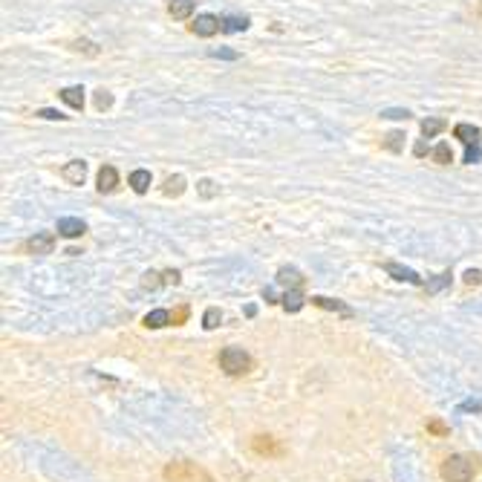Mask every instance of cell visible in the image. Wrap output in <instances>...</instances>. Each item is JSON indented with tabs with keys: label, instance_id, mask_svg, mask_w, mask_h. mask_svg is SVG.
<instances>
[{
	"label": "cell",
	"instance_id": "obj_4",
	"mask_svg": "<svg viewBox=\"0 0 482 482\" xmlns=\"http://www.w3.org/2000/svg\"><path fill=\"white\" fill-rule=\"evenodd\" d=\"M252 450L257 456H283L286 453L283 445H280V439H275L272 433H257V436L252 439Z\"/></svg>",
	"mask_w": 482,
	"mask_h": 482
},
{
	"label": "cell",
	"instance_id": "obj_29",
	"mask_svg": "<svg viewBox=\"0 0 482 482\" xmlns=\"http://www.w3.org/2000/svg\"><path fill=\"white\" fill-rule=\"evenodd\" d=\"M401 139H404V136H401L399 130H393V133L387 136V148H390V151H401Z\"/></svg>",
	"mask_w": 482,
	"mask_h": 482
},
{
	"label": "cell",
	"instance_id": "obj_2",
	"mask_svg": "<svg viewBox=\"0 0 482 482\" xmlns=\"http://www.w3.org/2000/svg\"><path fill=\"white\" fill-rule=\"evenodd\" d=\"M474 474H476V465L465 453H453L442 462V479L445 482H474Z\"/></svg>",
	"mask_w": 482,
	"mask_h": 482
},
{
	"label": "cell",
	"instance_id": "obj_20",
	"mask_svg": "<svg viewBox=\"0 0 482 482\" xmlns=\"http://www.w3.org/2000/svg\"><path fill=\"white\" fill-rule=\"evenodd\" d=\"M448 286H450V272H442V275L427 280V295H439L442 289H448Z\"/></svg>",
	"mask_w": 482,
	"mask_h": 482
},
{
	"label": "cell",
	"instance_id": "obj_33",
	"mask_svg": "<svg viewBox=\"0 0 482 482\" xmlns=\"http://www.w3.org/2000/svg\"><path fill=\"white\" fill-rule=\"evenodd\" d=\"M200 191H202V197H214V194H216V188H214L211 179H202V182H200Z\"/></svg>",
	"mask_w": 482,
	"mask_h": 482
},
{
	"label": "cell",
	"instance_id": "obj_7",
	"mask_svg": "<svg viewBox=\"0 0 482 482\" xmlns=\"http://www.w3.org/2000/svg\"><path fill=\"white\" fill-rule=\"evenodd\" d=\"M53 249H55V234L53 231H41V234H35L29 240V252L32 254H53Z\"/></svg>",
	"mask_w": 482,
	"mask_h": 482
},
{
	"label": "cell",
	"instance_id": "obj_23",
	"mask_svg": "<svg viewBox=\"0 0 482 482\" xmlns=\"http://www.w3.org/2000/svg\"><path fill=\"white\" fill-rule=\"evenodd\" d=\"M445 130V122H442V118H425V122H422V133L430 139V136H436V133H442Z\"/></svg>",
	"mask_w": 482,
	"mask_h": 482
},
{
	"label": "cell",
	"instance_id": "obj_26",
	"mask_svg": "<svg viewBox=\"0 0 482 482\" xmlns=\"http://www.w3.org/2000/svg\"><path fill=\"white\" fill-rule=\"evenodd\" d=\"M479 159H482L479 144H468V148H465V162H468V165H474V162H479Z\"/></svg>",
	"mask_w": 482,
	"mask_h": 482
},
{
	"label": "cell",
	"instance_id": "obj_6",
	"mask_svg": "<svg viewBox=\"0 0 482 482\" xmlns=\"http://www.w3.org/2000/svg\"><path fill=\"white\" fill-rule=\"evenodd\" d=\"M194 32L200 38H211L216 32H223V20L220 18H214V15H200L197 23H194Z\"/></svg>",
	"mask_w": 482,
	"mask_h": 482
},
{
	"label": "cell",
	"instance_id": "obj_27",
	"mask_svg": "<svg viewBox=\"0 0 482 482\" xmlns=\"http://www.w3.org/2000/svg\"><path fill=\"white\" fill-rule=\"evenodd\" d=\"M208 55L211 58H223V61H237L240 58V53H234V50H211Z\"/></svg>",
	"mask_w": 482,
	"mask_h": 482
},
{
	"label": "cell",
	"instance_id": "obj_25",
	"mask_svg": "<svg viewBox=\"0 0 482 482\" xmlns=\"http://www.w3.org/2000/svg\"><path fill=\"white\" fill-rule=\"evenodd\" d=\"M113 104V95L107 92V90H99V92H95V107H99V110H107Z\"/></svg>",
	"mask_w": 482,
	"mask_h": 482
},
{
	"label": "cell",
	"instance_id": "obj_11",
	"mask_svg": "<svg viewBox=\"0 0 482 482\" xmlns=\"http://www.w3.org/2000/svg\"><path fill=\"white\" fill-rule=\"evenodd\" d=\"M116 185H118V174H116V167L104 165L102 171H99V191H102V194H110V191H116Z\"/></svg>",
	"mask_w": 482,
	"mask_h": 482
},
{
	"label": "cell",
	"instance_id": "obj_21",
	"mask_svg": "<svg viewBox=\"0 0 482 482\" xmlns=\"http://www.w3.org/2000/svg\"><path fill=\"white\" fill-rule=\"evenodd\" d=\"M430 156H433V159H436L439 165H450V162H453V153H450V144H445V142H442V144H436V148H433V151H430Z\"/></svg>",
	"mask_w": 482,
	"mask_h": 482
},
{
	"label": "cell",
	"instance_id": "obj_14",
	"mask_svg": "<svg viewBox=\"0 0 482 482\" xmlns=\"http://www.w3.org/2000/svg\"><path fill=\"white\" fill-rule=\"evenodd\" d=\"M58 95H61V99H64L72 110H81V107H84V90H81V87H64Z\"/></svg>",
	"mask_w": 482,
	"mask_h": 482
},
{
	"label": "cell",
	"instance_id": "obj_22",
	"mask_svg": "<svg viewBox=\"0 0 482 482\" xmlns=\"http://www.w3.org/2000/svg\"><path fill=\"white\" fill-rule=\"evenodd\" d=\"M220 321H223V312L220 309H216V306L205 309V315H202V326L205 329H216V326H220Z\"/></svg>",
	"mask_w": 482,
	"mask_h": 482
},
{
	"label": "cell",
	"instance_id": "obj_15",
	"mask_svg": "<svg viewBox=\"0 0 482 482\" xmlns=\"http://www.w3.org/2000/svg\"><path fill=\"white\" fill-rule=\"evenodd\" d=\"M249 29V18L246 15H228L223 18V32L234 35V32H246Z\"/></svg>",
	"mask_w": 482,
	"mask_h": 482
},
{
	"label": "cell",
	"instance_id": "obj_17",
	"mask_svg": "<svg viewBox=\"0 0 482 482\" xmlns=\"http://www.w3.org/2000/svg\"><path fill=\"white\" fill-rule=\"evenodd\" d=\"M130 188L136 191V194H144V191L151 188V171H144V167L133 171V174H130Z\"/></svg>",
	"mask_w": 482,
	"mask_h": 482
},
{
	"label": "cell",
	"instance_id": "obj_12",
	"mask_svg": "<svg viewBox=\"0 0 482 482\" xmlns=\"http://www.w3.org/2000/svg\"><path fill=\"white\" fill-rule=\"evenodd\" d=\"M167 324H171V312H167V309H153V312L144 315V326H148V329H162Z\"/></svg>",
	"mask_w": 482,
	"mask_h": 482
},
{
	"label": "cell",
	"instance_id": "obj_16",
	"mask_svg": "<svg viewBox=\"0 0 482 482\" xmlns=\"http://www.w3.org/2000/svg\"><path fill=\"white\" fill-rule=\"evenodd\" d=\"M277 283H280V286L301 289V286H303V277H301V272H298V269H292V266H283V269L277 272Z\"/></svg>",
	"mask_w": 482,
	"mask_h": 482
},
{
	"label": "cell",
	"instance_id": "obj_5",
	"mask_svg": "<svg viewBox=\"0 0 482 482\" xmlns=\"http://www.w3.org/2000/svg\"><path fill=\"white\" fill-rule=\"evenodd\" d=\"M61 177H64L69 185H84V179H87V162H81V159L67 162L64 171H61Z\"/></svg>",
	"mask_w": 482,
	"mask_h": 482
},
{
	"label": "cell",
	"instance_id": "obj_10",
	"mask_svg": "<svg viewBox=\"0 0 482 482\" xmlns=\"http://www.w3.org/2000/svg\"><path fill=\"white\" fill-rule=\"evenodd\" d=\"M387 275H393L396 280H407V283H413V286H422V277L413 272V269H407V266H399V263H387Z\"/></svg>",
	"mask_w": 482,
	"mask_h": 482
},
{
	"label": "cell",
	"instance_id": "obj_8",
	"mask_svg": "<svg viewBox=\"0 0 482 482\" xmlns=\"http://www.w3.org/2000/svg\"><path fill=\"white\" fill-rule=\"evenodd\" d=\"M87 231V226H84V220H78V216H61L58 220V234L61 237H81Z\"/></svg>",
	"mask_w": 482,
	"mask_h": 482
},
{
	"label": "cell",
	"instance_id": "obj_36",
	"mask_svg": "<svg viewBox=\"0 0 482 482\" xmlns=\"http://www.w3.org/2000/svg\"><path fill=\"white\" fill-rule=\"evenodd\" d=\"M465 280H468V283H479V280H482V272H474V269H471V272L465 275Z\"/></svg>",
	"mask_w": 482,
	"mask_h": 482
},
{
	"label": "cell",
	"instance_id": "obj_28",
	"mask_svg": "<svg viewBox=\"0 0 482 482\" xmlns=\"http://www.w3.org/2000/svg\"><path fill=\"white\" fill-rule=\"evenodd\" d=\"M427 430H430V433H436V436H445V433H448V425H445V422H439V419H430V422H427Z\"/></svg>",
	"mask_w": 482,
	"mask_h": 482
},
{
	"label": "cell",
	"instance_id": "obj_3",
	"mask_svg": "<svg viewBox=\"0 0 482 482\" xmlns=\"http://www.w3.org/2000/svg\"><path fill=\"white\" fill-rule=\"evenodd\" d=\"M220 370L226 373V376H246L252 367H254V361H252V355L246 352V350H240V347H226L223 352H220Z\"/></svg>",
	"mask_w": 482,
	"mask_h": 482
},
{
	"label": "cell",
	"instance_id": "obj_13",
	"mask_svg": "<svg viewBox=\"0 0 482 482\" xmlns=\"http://www.w3.org/2000/svg\"><path fill=\"white\" fill-rule=\"evenodd\" d=\"M167 12H171L174 20H185V18L194 15V0H171Z\"/></svg>",
	"mask_w": 482,
	"mask_h": 482
},
{
	"label": "cell",
	"instance_id": "obj_32",
	"mask_svg": "<svg viewBox=\"0 0 482 482\" xmlns=\"http://www.w3.org/2000/svg\"><path fill=\"white\" fill-rule=\"evenodd\" d=\"M38 116H41V118H53V122H55V118H67L64 113H58V110H50V107H43V110H38Z\"/></svg>",
	"mask_w": 482,
	"mask_h": 482
},
{
	"label": "cell",
	"instance_id": "obj_18",
	"mask_svg": "<svg viewBox=\"0 0 482 482\" xmlns=\"http://www.w3.org/2000/svg\"><path fill=\"white\" fill-rule=\"evenodd\" d=\"M453 133H456V139L465 142V148L468 144H479V128H474V125H456Z\"/></svg>",
	"mask_w": 482,
	"mask_h": 482
},
{
	"label": "cell",
	"instance_id": "obj_30",
	"mask_svg": "<svg viewBox=\"0 0 482 482\" xmlns=\"http://www.w3.org/2000/svg\"><path fill=\"white\" fill-rule=\"evenodd\" d=\"M142 286L144 289H156V286H162V280H159L156 272H148V275H144V280H142Z\"/></svg>",
	"mask_w": 482,
	"mask_h": 482
},
{
	"label": "cell",
	"instance_id": "obj_31",
	"mask_svg": "<svg viewBox=\"0 0 482 482\" xmlns=\"http://www.w3.org/2000/svg\"><path fill=\"white\" fill-rule=\"evenodd\" d=\"M381 116H384V118H407L411 113L401 110V107H390V110H381Z\"/></svg>",
	"mask_w": 482,
	"mask_h": 482
},
{
	"label": "cell",
	"instance_id": "obj_34",
	"mask_svg": "<svg viewBox=\"0 0 482 482\" xmlns=\"http://www.w3.org/2000/svg\"><path fill=\"white\" fill-rule=\"evenodd\" d=\"M162 283H165V286H171V283L177 286V283H179V272H177V269H171V272H165V275H162Z\"/></svg>",
	"mask_w": 482,
	"mask_h": 482
},
{
	"label": "cell",
	"instance_id": "obj_24",
	"mask_svg": "<svg viewBox=\"0 0 482 482\" xmlns=\"http://www.w3.org/2000/svg\"><path fill=\"white\" fill-rule=\"evenodd\" d=\"M182 188H185V179L182 177H171V179H167L165 182V194H182Z\"/></svg>",
	"mask_w": 482,
	"mask_h": 482
},
{
	"label": "cell",
	"instance_id": "obj_9",
	"mask_svg": "<svg viewBox=\"0 0 482 482\" xmlns=\"http://www.w3.org/2000/svg\"><path fill=\"white\" fill-rule=\"evenodd\" d=\"M312 303L321 306V309H329V312H338V315H344V318H352V309H350L347 303H341V301H332V298L315 295V298H312Z\"/></svg>",
	"mask_w": 482,
	"mask_h": 482
},
{
	"label": "cell",
	"instance_id": "obj_19",
	"mask_svg": "<svg viewBox=\"0 0 482 482\" xmlns=\"http://www.w3.org/2000/svg\"><path fill=\"white\" fill-rule=\"evenodd\" d=\"M303 306V295H301V289H289V292L283 295V309L286 312H298Z\"/></svg>",
	"mask_w": 482,
	"mask_h": 482
},
{
	"label": "cell",
	"instance_id": "obj_1",
	"mask_svg": "<svg viewBox=\"0 0 482 482\" xmlns=\"http://www.w3.org/2000/svg\"><path fill=\"white\" fill-rule=\"evenodd\" d=\"M162 476L167 482H214V476L197 465V462H188V460H179V462H167Z\"/></svg>",
	"mask_w": 482,
	"mask_h": 482
},
{
	"label": "cell",
	"instance_id": "obj_35",
	"mask_svg": "<svg viewBox=\"0 0 482 482\" xmlns=\"http://www.w3.org/2000/svg\"><path fill=\"white\" fill-rule=\"evenodd\" d=\"M185 315H188V309H179V312H174V315H171V324H179V321H185Z\"/></svg>",
	"mask_w": 482,
	"mask_h": 482
}]
</instances>
